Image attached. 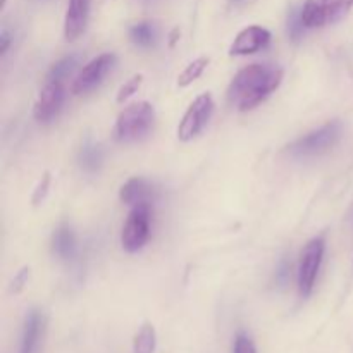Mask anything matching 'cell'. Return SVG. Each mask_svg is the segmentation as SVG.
<instances>
[{
    "instance_id": "11",
    "label": "cell",
    "mask_w": 353,
    "mask_h": 353,
    "mask_svg": "<svg viewBox=\"0 0 353 353\" xmlns=\"http://www.w3.org/2000/svg\"><path fill=\"white\" fill-rule=\"evenodd\" d=\"M90 0H69L68 10L64 19V37L65 40L74 41L85 31L88 23Z\"/></svg>"
},
{
    "instance_id": "3",
    "label": "cell",
    "mask_w": 353,
    "mask_h": 353,
    "mask_svg": "<svg viewBox=\"0 0 353 353\" xmlns=\"http://www.w3.org/2000/svg\"><path fill=\"white\" fill-rule=\"evenodd\" d=\"M353 7V0H305L302 19L307 28H321L343 19Z\"/></svg>"
},
{
    "instance_id": "23",
    "label": "cell",
    "mask_w": 353,
    "mask_h": 353,
    "mask_svg": "<svg viewBox=\"0 0 353 353\" xmlns=\"http://www.w3.org/2000/svg\"><path fill=\"white\" fill-rule=\"evenodd\" d=\"M290 276H292V262L285 259V261H281V264H279L278 268V272H276V283L281 286L288 285Z\"/></svg>"
},
{
    "instance_id": "9",
    "label": "cell",
    "mask_w": 353,
    "mask_h": 353,
    "mask_svg": "<svg viewBox=\"0 0 353 353\" xmlns=\"http://www.w3.org/2000/svg\"><path fill=\"white\" fill-rule=\"evenodd\" d=\"M62 103H64V86H62V83L48 81L41 88L37 103H34V119L40 121V123H48L61 112Z\"/></svg>"
},
{
    "instance_id": "18",
    "label": "cell",
    "mask_w": 353,
    "mask_h": 353,
    "mask_svg": "<svg viewBox=\"0 0 353 353\" xmlns=\"http://www.w3.org/2000/svg\"><path fill=\"white\" fill-rule=\"evenodd\" d=\"M130 38L138 47H152L155 43V38H157V30L152 23L134 24L130 30Z\"/></svg>"
},
{
    "instance_id": "2",
    "label": "cell",
    "mask_w": 353,
    "mask_h": 353,
    "mask_svg": "<svg viewBox=\"0 0 353 353\" xmlns=\"http://www.w3.org/2000/svg\"><path fill=\"white\" fill-rule=\"evenodd\" d=\"M155 123V109L148 102H134L119 114L114 126V138L121 143L141 140Z\"/></svg>"
},
{
    "instance_id": "19",
    "label": "cell",
    "mask_w": 353,
    "mask_h": 353,
    "mask_svg": "<svg viewBox=\"0 0 353 353\" xmlns=\"http://www.w3.org/2000/svg\"><path fill=\"white\" fill-rule=\"evenodd\" d=\"M207 65H209V59L207 57H199V59H195L193 62H190V64L185 68V71L178 76V85L181 86V88L192 85L195 79H199L200 76L203 74V71L207 69Z\"/></svg>"
},
{
    "instance_id": "24",
    "label": "cell",
    "mask_w": 353,
    "mask_h": 353,
    "mask_svg": "<svg viewBox=\"0 0 353 353\" xmlns=\"http://www.w3.org/2000/svg\"><path fill=\"white\" fill-rule=\"evenodd\" d=\"M48 186H50V174H48V172H45L43 179H41V183L38 185L37 192H34V195H33V203H38L43 200V196L47 195Z\"/></svg>"
},
{
    "instance_id": "12",
    "label": "cell",
    "mask_w": 353,
    "mask_h": 353,
    "mask_svg": "<svg viewBox=\"0 0 353 353\" xmlns=\"http://www.w3.org/2000/svg\"><path fill=\"white\" fill-rule=\"evenodd\" d=\"M45 331V317L38 309L30 310V314L24 319L23 334H21L19 353H38L40 350V341L43 338Z\"/></svg>"
},
{
    "instance_id": "20",
    "label": "cell",
    "mask_w": 353,
    "mask_h": 353,
    "mask_svg": "<svg viewBox=\"0 0 353 353\" xmlns=\"http://www.w3.org/2000/svg\"><path fill=\"white\" fill-rule=\"evenodd\" d=\"M307 26L303 24V19H302V9H292V12H290L288 16V34L290 38H292L293 41H299L300 38L303 37V33H305Z\"/></svg>"
},
{
    "instance_id": "25",
    "label": "cell",
    "mask_w": 353,
    "mask_h": 353,
    "mask_svg": "<svg viewBox=\"0 0 353 353\" xmlns=\"http://www.w3.org/2000/svg\"><path fill=\"white\" fill-rule=\"evenodd\" d=\"M28 276H30V269L24 268L23 271H21L19 274H17L16 278H14V281H12V292L14 293H17V292H21V290H23V286L26 285Z\"/></svg>"
},
{
    "instance_id": "13",
    "label": "cell",
    "mask_w": 353,
    "mask_h": 353,
    "mask_svg": "<svg viewBox=\"0 0 353 353\" xmlns=\"http://www.w3.org/2000/svg\"><path fill=\"white\" fill-rule=\"evenodd\" d=\"M121 202L128 205H140V203H148L154 199V188L150 183L143 178H131L121 186L119 192Z\"/></svg>"
},
{
    "instance_id": "22",
    "label": "cell",
    "mask_w": 353,
    "mask_h": 353,
    "mask_svg": "<svg viewBox=\"0 0 353 353\" xmlns=\"http://www.w3.org/2000/svg\"><path fill=\"white\" fill-rule=\"evenodd\" d=\"M233 353H257V348L247 334H238L236 340H234Z\"/></svg>"
},
{
    "instance_id": "16",
    "label": "cell",
    "mask_w": 353,
    "mask_h": 353,
    "mask_svg": "<svg viewBox=\"0 0 353 353\" xmlns=\"http://www.w3.org/2000/svg\"><path fill=\"white\" fill-rule=\"evenodd\" d=\"M155 345H157L155 327L150 323H145L133 340V353H154Z\"/></svg>"
},
{
    "instance_id": "15",
    "label": "cell",
    "mask_w": 353,
    "mask_h": 353,
    "mask_svg": "<svg viewBox=\"0 0 353 353\" xmlns=\"http://www.w3.org/2000/svg\"><path fill=\"white\" fill-rule=\"evenodd\" d=\"M103 162V150L97 143H86L79 150V165L88 172H97L102 168Z\"/></svg>"
},
{
    "instance_id": "27",
    "label": "cell",
    "mask_w": 353,
    "mask_h": 353,
    "mask_svg": "<svg viewBox=\"0 0 353 353\" xmlns=\"http://www.w3.org/2000/svg\"><path fill=\"white\" fill-rule=\"evenodd\" d=\"M233 2H241V0H233Z\"/></svg>"
},
{
    "instance_id": "5",
    "label": "cell",
    "mask_w": 353,
    "mask_h": 353,
    "mask_svg": "<svg viewBox=\"0 0 353 353\" xmlns=\"http://www.w3.org/2000/svg\"><path fill=\"white\" fill-rule=\"evenodd\" d=\"M148 234H150V205L140 203V205H134L128 216L123 233H121V245L126 252L134 254L143 248Z\"/></svg>"
},
{
    "instance_id": "4",
    "label": "cell",
    "mask_w": 353,
    "mask_h": 353,
    "mask_svg": "<svg viewBox=\"0 0 353 353\" xmlns=\"http://www.w3.org/2000/svg\"><path fill=\"white\" fill-rule=\"evenodd\" d=\"M341 131H343V126H341L340 121H331V123L324 124L319 130L312 131V133L305 134L300 140H296L290 147V152L293 155H296V157L319 155L323 152L333 148L338 143V140L341 138Z\"/></svg>"
},
{
    "instance_id": "17",
    "label": "cell",
    "mask_w": 353,
    "mask_h": 353,
    "mask_svg": "<svg viewBox=\"0 0 353 353\" xmlns=\"http://www.w3.org/2000/svg\"><path fill=\"white\" fill-rule=\"evenodd\" d=\"M79 65V55H68V57L61 59L52 65L50 72H48V81H64L68 76H71Z\"/></svg>"
},
{
    "instance_id": "26",
    "label": "cell",
    "mask_w": 353,
    "mask_h": 353,
    "mask_svg": "<svg viewBox=\"0 0 353 353\" xmlns=\"http://www.w3.org/2000/svg\"><path fill=\"white\" fill-rule=\"evenodd\" d=\"M9 45H10V34L9 31L3 30L2 34H0V54H6Z\"/></svg>"
},
{
    "instance_id": "6",
    "label": "cell",
    "mask_w": 353,
    "mask_h": 353,
    "mask_svg": "<svg viewBox=\"0 0 353 353\" xmlns=\"http://www.w3.org/2000/svg\"><path fill=\"white\" fill-rule=\"evenodd\" d=\"M324 250H326V243L323 238H314L302 250L299 268V292L302 296H309L312 293L321 264H323Z\"/></svg>"
},
{
    "instance_id": "7",
    "label": "cell",
    "mask_w": 353,
    "mask_h": 353,
    "mask_svg": "<svg viewBox=\"0 0 353 353\" xmlns=\"http://www.w3.org/2000/svg\"><path fill=\"white\" fill-rule=\"evenodd\" d=\"M214 112V100L210 93H202L193 100L192 105L183 116L178 126V138L181 141H190L207 126Z\"/></svg>"
},
{
    "instance_id": "8",
    "label": "cell",
    "mask_w": 353,
    "mask_h": 353,
    "mask_svg": "<svg viewBox=\"0 0 353 353\" xmlns=\"http://www.w3.org/2000/svg\"><path fill=\"white\" fill-rule=\"evenodd\" d=\"M116 55L107 52V54L99 55L93 61H90L85 68L81 69L78 76H76L74 83H72V93L74 95H81V93H88L90 90H93L95 86H99L102 83V79L105 78L107 72H110V69L116 65Z\"/></svg>"
},
{
    "instance_id": "10",
    "label": "cell",
    "mask_w": 353,
    "mask_h": 353,
    "mask_svg": "<svg viewBox=\"0 0 353 353\" xmlns=\"http://www.w3.org/2000/svg\"><path fill=\"white\" fill-rule=\"evenodd\" d=\"M271 41V31L262 26H248L236 34L230 47V55H250L265 48Z\"/></svg>"
},
{
    "instance_id": "14",
    "label": "cell",
    "mask_w": 353,
    "mask_h": 353,
    "mask_svg": "<svg viewBox=\"0 0 353 353\" xmlns=\"http://www.w3.org/2000/svg\"><path fill=\"white\" fill-rule=\"evenodd\" d=\"M52 243H54V252L61 259L68 261L72 259L76 254V236L74 231L68 226V224H62L55 230L54 238H52Z\"/></svg>"
},
{
    "instance_id": "21",
    "label": "cell",
    "mask_w": 353,
    "mask_h": 353,
    "mask_svg": "<svg viewBox=\"0 0 353 353\" xmlns=\"http://www.w3.org/2000/svg\"><path fill=\"white\" fill-rule=\"evenodd\" d=\"M141 81H143V76L141 74H134L133 78L128 79V81L121 86L119 92H117V102L124 103L131 95H134V93L138 92V88L141 86Z\"/></svg>"
},
{
    "instance_id": "1",
    "label": "cell",
    "mask_w": 353,
    "mask_h": 353,
    "mask_svg": "<svg viewBox=\"0 0 353 353\" xmlns=\"http://www.w3.org/2000/svg\"><path fill=\"white\" fill-rule=\"evenodd\" d=\"M283 81V69L271 64H250L241 69L228 88V102L245 112L264 102Z\"/></svg>"
}]
</instances>
